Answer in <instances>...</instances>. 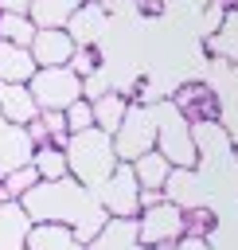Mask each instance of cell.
Segmentation results:
<instances>
[{
	"instance_id": "ac0fdd59",
	"label": "cell",
	"mask_w": 238,
	"mask_h": 250,
	"mask_svg": "<svg viewBox=\"0 0 238 250\" xmlns=\"http://www.w3.org/2000/svg\"><path fill=\"white\" fill-rule=\"evenodd\" d=\"M86 4L90 0H35L31 4V23L35 27H66L70 16Z\"/></svg>"
},
{
	"instance_id": "7c38bea8",
	"label": "cell",
	"mask_w": 238,
	"mask_h": 250,
	"mask_svg": "<svg viewBox=\"0 0 238 250\" xmlns=\"http://www.w3.org/2000/svg\"><path fill=\"white\" fill-rule=\"evenodd\" d=\"M109 27V16L90 0L86 8H78L74 16H70V23H66V31H70V39H74V47H98V39H101V31Z\"/></svg>"
},
{
	"instance_id": "d6986e66",
	"label": "cell",
	"mask_w": 238,
	"mask_h": 250,
	"mask_svg": "<svg viewBox=\"0 0 238 250\" xmlns=\"http://www.w3.org/2000/svg\"><path fill=\"white\" fill-rule=\"evenodd\" d=\"M168 172H172V164L152 148V152H144L140 160H133V176H137V184H140V191H164V180H168Z\"/></svg>"
},
{
	"instance_id": "8992f818",
	"label": "cell",
	"mask_w": 238,
	"mask_h": 250,
	"mask_svg": "<svg viewBox=\"0 0 238 250\" xmlns=\"http://www.w3.org/2000/svg\"><path fill=\"white\" fill-rule=\"evenodd\" d=\"M94 199L109 219H137L140 215V184L133 176V164H117L109 172V180H101L94 188Z\"/></svg>"
},
{
	"instance_id": "52a82bcc",
	"label": "cell",
	"mask_w": 238,
	"mask_h": 250,
	"mask_svg": "<svg viewBox=\"0 0 238 250\" xmlns=\"http://www.w3.org/2000/svg\"><path fill=\"white\" fill-rule=\"evenodd\" d=\"M183 238V211L168 199L144 207L137 215V246L140 250H152L160 242H179Z\"/></svg>"
},
{
	"instance_id": "7a4b0ae2",
	"label": "cell",
	"mask_w": 238,
	"mask_h": 250,
	"mask_svg": "<svg viewBox=\"0 0 238 250\" xmlns=\"http://www.w3.org/2000/svg\"><path fill=\"white\" fill-rule=\"evenodd\" d=\"M62 152H66V172H70V180H78V184L90 188V191H94L101 180H109V172L121 164L117 152H113V137L101 133V129H86V133L66 137Z\"/></svg>"
},
{
	"instance_id": "4316f807",
	"label": "cell",
	"mask_w": 238,
	"mask_h": 250,
	"mask_svg": "<svg viewBox=\"0 0 238 250\" xmlns=\"http://www.w3.org/2000/svg\"><path fill=\"white\" fill-rule=\"evenodd\" d=\"M133 8H140V12H164V0H133Z\"/></svg>"
},
{
	"instance_id": "8fae6325",
	"label": "cell",
	"mask_w": 238,
	"mask_h": 250,
	"mask_svg": "<svg viewBox=\"0 0 238 250\" xmlns=\"http://www.w3.org/2000/svg\"><path fill=\"white\" fill-rule=\"evenodd\" d=\"M27 234H31V219L23 203L4 199L0 203V250H27Z\"/></svg>"
},
{
	"instance_id": "44dd1931",
	"label": "cell",
	"mask_w": 238,
	"mask_h": 250,
	"mask_svg": "<svg viewBox=\"0 0 238 250\" xmlns=\"http://www.w3.org/2000/svg\"><path fill=\"white\" fill-rule=\"evenodd\" d=\"M35 31H39V27L31 23V16H12V12H0V39H4V43L31 47Z\"/></svg>"
},
{
	"instance_id": "d4e9b609",
	"label": "cell",
	"mask_w": 238,
	"mask_h": 250,
	"mask_svg": "<svg viewBox=\"0 0 238 250\" xmlns=\"http://www.w3.org/2000/svg\"><path fill=\"white\" fill-rule=\"evenodd\" d=\"M31 4H35V0H0V12H12V16H31Z\"/></svg>"
},
{
	"instance_id": "30bf717a",
	"label": "cell",
	"mask_w": 238,
	"mask_h": 250,
	"mask_svg": "<svg viewBox=\"0 0 238 250\" xmlns=\"http://www.w3.org/2000/svg\"><path fill=\"white\" fill-rule=\"evenodd\" d=\"M0 117L8 125H31L39 117V105H35L31 90L20 86V82H0Z\"/></svg>"
},
{
	"instance_id": "5bb4252c",
	"label": "cell",
	"mask_w": 238,
	"mask_h": 250,
	"mask_svg": "<svg viewBox=\"0 0 238 250\" xmlns=\"http://www.w3.org/2000/svg\"><path fill=\"white\" fill-rule=\"evenodd\" d=\"M35 70H39V66H35V59H31L27 47L0 39V82H20V86H27Z\"/></svg>"
},
{
	"instance_id": "7402d4cb",
	"label": "cell",
	"mask_w": 238,
	"mask_h": 250,
	"mask_svg": "<svg viewBox=\"0 0 238 250\" xmlns=\"http://www.w3.org/2000/svg\"><path fill=\"white\" fill-rule=\"evenodd\" d=\"M62 117H66V133L74 137V133H86V129H94V105H90V98H78V102H70L66 109H62Z\"/></svg>"
},
{
	"instance_id": "ffe728a7",
	"label": "cell",
	"mask_w": 238,
	"mask_h": 250,
	"mask_svg": "<svg viewBox=\"0 0 238 250\" xmlns=\"http://www.w3.org/2000/svg\"><path fill=\"white\" fill-rule=\"evenodd\" d=\"M31 168H35L39 180H62V176H70V172H66V152H62V145H39V148L31 152Z\"/></svg>"
},
{
	"instance_id": "603a6c76",
	"label": "cell",
	"mask_w": 238,
	"mask_h": 250,
	"mask_svg": "<svg viewBox=\"0 0 238 250\" xmlns=\"http://www.w3.org/2000/svg\"><path fill=\"white\" fill-rule=\"evenodd\" d=\"M78 78H90L94 70H101V55H98V47H74V55H70V62H66Z\"/></svg>"
},
{
	"instance_id": "5b68a950",
	"label": "cell",
	"mask_w": 238,
	"mask_h": 250,
	"mask_svg": "<svg viewBox=\"0 0 238 250\" xmlns=\"http://www.w3.org/2000/svg\"><path fill=\"white\" fill-rule=\"evenodd\" d=\"M27 90H31V98H35L39 113H43V109H59V113H62L70 102L82 98V78H78L70 66H39V70L31 74Z\"/></svg>"
},
{
	"instance_id": "e0dca14e",
	"label": "cell",
	"mask_w": 238,
	"mask_h": 250,
	"mask_svg": "<svg viewBox=\"0 0 238 250\" xmlns=\"http://www.w3.org/2000/svg\"><path fill=\"white\" fill-rule=\"evenodd\" d=\"M129 94H121V90H109V94H101V98H94L90 105H94V129H101V133H117V125H121V117H125V109H129Z\"/></svg>"
},
{
	"instance_id": "6da1fadb",
	"label": "cell",
	"mask_w": 238,
	"mask_h": 250,
	"mask_svg": "<svg viewBox=\"0 0 238 250\" xmlns=\"http://www.w3.org/2000/svg\"><path fill=\"white\" fill-rule=\"evenodd\" d=\"M23 211H27V219L31 223H62V227H70L86 246L94 242V234L105 227V211L98 207V199H94V191L90 188H82L78 180H70V176H62V180H39L23 199Z\"/></svg>"
},
{
	"instance_id": "277c9868",
	"label": "cell",
	"mask_w": 238,
	"mask_h": 250,
	"mask_svg": "<svg viewBox=\"0 0 238 250\" xmlns=\"http://www.w3.org/2000/svg\"><path fill=\"white\" fill-rule=\"evenodd\" d=\"M152 148H156L152 113H148V105L129 102L125 117H121V125H117V133H113V152H117L121 164H133V160H140V156L152 152Z\"/></svg>"
},
{
	"instance_id": "484cf974",
	"label": "cell",
	"mask_w": 238,
	"mask_h": 250,
	"mask_svg": "<svg viewBox=\"0 0 238 250\" xmlns=\"http://www.w3.org/2000/svg\"><path fill=\"white\" fill-rule=\"evenodd\" d=\"M176 250H207V238H195V234H183L176 242Z\"/></svg>"
},
{
	"instance_id": "cb8c5ba5",
	"label": "cell",
	"mask_w": 238,
	"mask_h": 250,
	"mask_svg": "<svg viewBox=\"0 0 238 250\" xmlns=\"http://www.w3.org/2000/svg\"><path fill=\"white\" fill-rule=\"evenodd\" d=\"M39 125L47 129V141H51V145H66L70 133H66V117H62L59 109H43V113H39Z\"/></svg>"
},
{
	"instance_id": "9c48e42d",
	"label": "cell",
	"mask_w": 238,
	"mask_h": 250,
	"mask_svg": "<svg viewBox=\"0 0 238 250\" xmlns=\"http://www.w3.org/2000/svg\"><path fill=\"white\" fill-rule=\"evenodd\" d=\"M199 168H172L168 180H164V199L176 203L179 211H195V207H207V191H199Z\"/></svg>"
},
{
	"instance_id": "2e32d148",
	"label": "cell",
	"mask_w": 238,
	"mask_h": 250,
	"mask_svg": "<svg viewBox=\"0 0 238 250\" xmlns=\"http://www.w3.org/2000/svg\"><path fill=\"white\" fill-rule=\"evenodd\" d=\"M207 51L222 62H238V8H226L215 35L207 39Z\"/></svg>"
},
{
	"instance_id": "9a60e30c",
	"label": "cell",
	"mask_w": 238,
	"mask_h": 250,
	"mask_svg": "<svg viewBox=\"0 0 238 250\" xmlns=\"http://www.w3.org/2000/svg\"><path fill=\"white\" fill-rule=\"evenodd\" d=\"M90 250H137V219H105Z\"/></svg>"
},
{
	"instance_id": "ba28073f",
	"label": "cell",
	"mask_w": 238,
	"mask_h": 250,
	"mask_svg": "<svg viewBox=\"0 0 238 250\" xmlns=\"http://www.w3.org/2000/svg\"><path fill=\"white\" fill-rule=\"evenodd\" d=\"M27 51L35 59V66H66L74 55V39L66 27H39Z\"/></svg>"
},
{
	"instance_id": "4fadbf2b",
	"label": "cell",
	"mask_w": 238,
	"mask_h": 250,
	"mask_svg": "<svg viewBox=\"0 0 238 250\" xmlns=\"http://www.w3.org/2000/svg\"><path fill=\"white\" fill-rule=\"evenodd\" d=\"M27 250H90V246L62 223H31Z\"/></svg>"
},
{
	"instance_id": "3957f363",
	"label": "cell",
	"mask_w": 238,
	"mask_h": 250,
	"mask_svg": "<svg viewBox=\"0 0 238 250\" xmlns=\"http://www.w3.org/2000/svg\"><path fill=\"white\" fill-rule=\"evenodd\" d=\"M152 125H156V152L172 164V168H199V152L191 141V121L172 105V98H156L148 102Z\"/></svg>"
}]
</instances>
